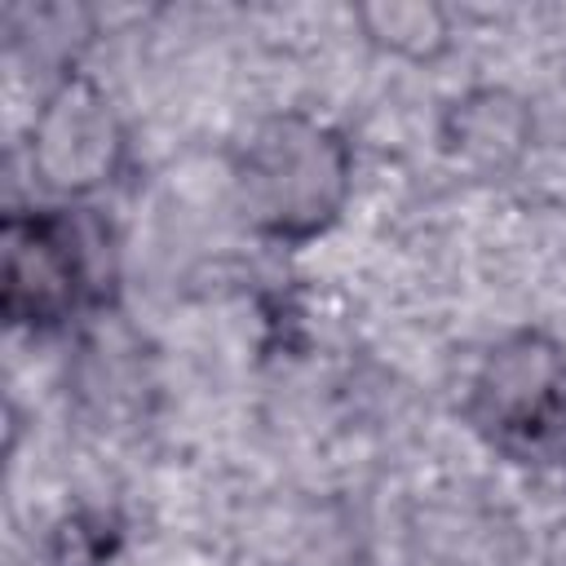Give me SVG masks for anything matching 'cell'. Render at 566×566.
Segmentation results:
<instances>
[{"label":"cell","mask_w":566,"mask_h":566,"mask_svg":"<svg viewBox=\"0 0 566 566\" xmlns=\"http://www.w3.org/2000/svg\"><path fill=\"white\" fill-rule=\"evenodd\" d=\"M354 155L340 133L310 115L265 119L239 150L234 190L243 217L270 239H314L323 234L349 195Z\"/></svg>","instance_id":"cell-1"},{"label":"cell","mask_w":566,"mask_h":566,"mask_svg":"<svg viewBox=\"0 0 566 566\" xmlns=\"http://www.w3.org/2000/svg\"><path fill=\"white\" fill-rule=\"evenodd\" d=\"M473 424L517 460L566 455V354L539 332H517L486 354L469 398Z\"/></svg>","instance_id":"cell-2"},{"label":"cell","mask_w":566,"mask_h":566,"mask_svg":"<svg viewBox=\"0 0 566 566\" xmlns=\"http://www.w3.org/2000/svg\"><path fill=\"white\" fill-rule=\"evenodd\" d=\"M88 292V256L80 230L62 212L4 221V314L27 327L62 323Z\"/></svg>","instance_id":"cell-3"},{"label":"cell","mask_w":566,"mask_h":566,"mask_svg":"<svg viewBox=\"0 0 566 566\" xmlns=\"http://www.w3.org/2000/svg\"><path fill=\"white\" fill-rule=\"evenodd\" d=\"M119 150L124 133L97 84H88L84 75L62 80L31 128V168L40 172V181L62 195H88L111 181Z\"/></svg>","instance_id":"cell-4"},{"label":"cell","mask_w":566,"mask_h":566,"mask_svg":"<svg viewBox=\"0 0 566 566\" xmlns=\"http://www.w3.org/2000/svg\"><path fill=\"white\" fill-rule=\"evenodd\" d=\"M526 142H531V115L517 97H509L500 88L469 93L464 102H455L451 124H447V150H455V159L482 164V168L513 164L526 150Z\"/></svg>","instance_id":"cell-5"},{"label":"cell","mask_w":566,"mask_h":566,"mask_svg":"<svg viewBox=\"0 0 566 566\" xmlns=\"http://www.w3.org/2000/svg\"><path fill=\"white\" fill-rule=\"evenodd\" d=\"M358 22L367 27L371 44H380L394 57H411V62L438 57L451 40L447 13L433 4H376V9H358Z\"/></svg>","instance_id":"cell-6"}]
</instances>
